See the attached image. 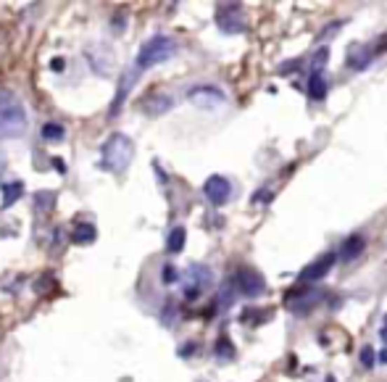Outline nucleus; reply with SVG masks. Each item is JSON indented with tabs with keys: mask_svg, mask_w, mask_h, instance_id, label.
I'll list each match as a JSON object with an SVG mask.
<instances>
[{
	"mask_svg": "<svg viewBox=\"0 0 387 382\" xmlns=\"http://www.w3.org/2000/svg\"><path fill=\"white\" fill-rule=\"evenodd\" d=\"M364 248H366L364 238H361V235H351V238H345L343 240V248H340V256H337V259L343 264H351L364 253Z\"/></svg>",
	"mask_w": 387,
	"mask_h": 382,
	"instance_id": "12",
	"label": "nucleus"
},
{
	"mask_svg": "<svg viewBox=\"0 0 387 382\" xmlns=\"http://www.w3.org/2000/svg\"><path fill=\"white\" fill-rule=\"evenodd\" d=\"M214 285V272L203 264H190L182 274V290L187 301H195Z\"/></svg>",
	"mask_w": 387,
	"mask_h": 382,
	"instance_id": "4",
	"label": "nucleus"
},
{
	"mask_svg": "<svg viewBox=\"0 0 387 382\" xmlns=\"http://www.w3.org/2000/svg\"><path fill=\"white\" fill-rule=\"evenodd\" d=\"M50 66H53L55 71H58V69H64V61H61V58H53V61H50Z\"/></svg>",
	"mask_w": 387,
	"mask_h": 382,
	"instance_id": "24",
	"label": "nucleus"
},
{
	"mask_svg": "<svg viewBox=\"0 0 387 382\" xmlns=\"http://www.w3.org/2000/svg\"><path fill=\"white\" fill-rule=\"evenodd\" d=\"M232 282L237 285V293H243L245 298H256V295H261L266 290L264 274L258 272V269H253V266H237Z\"/></svg>",
	"mask_w": 387,
	"mask_h": 382,
	"instance_id": "5",
	"label": "nucleus"
},
{
	"mask_svg": "<svg viewBox=\"0 0 387 382\" xmlns=\"http://www.w3.org/2000/svg\"><path fill=\"white\" fill-rule=\"evenodd\" d=\"M132 158H135V142H132V137L121 135V132H114V135L103 142V148H100V164L97 166H100L103 172L121 175V172H127L129 169Z\"/></svg>",
	"mask_w": 387,
	"mask_h": 382,
	"instance_id": "2",
	"label": "nucleus"
},
{
	"mask_svg": "<svg viewBox=\"0 0 387 382\" xmlns=\"http://www.w3.org/2000/svg\"><path fill=\"white\" fill-rule=\"evenodd\" d=\"M174 109V98L166 95V93H151L140 100V111L148 114V116H163L166 111Z\"/></svg>",
	"mask_w": 387,
	"mask_h": 382,
	"instance_id": "10",
	"label": "nucleus"
},
{
	"mask_svg": "<svg viewBox=\"0 0 387 382\" xmlns=\"http://www.w3.org/2000/svg\"><path fill=\"white\" fill-rule=\"evenodd\" d=\"M135 82H137V69H127V71L121 74V79H118L116 98H114V103H111V119H116L118 116V111H121V106H124L129 90L135 88Z\"/></svg>",
	"mask_w": 387,
	"mask_h": 382,
	"instance_id": "11",
	"label": "nucleus"
},
{
	"mask_svg": "<svg viewBox=\"0 0 387 382\" xmlns=\"http://www.w3.org/2000/svg\"><path fill=\"white\" fill-rule=\"evenodd\" d=\"M203 193H205V198L214 203V206H224L226 200H229V196H232V185H229V179H226V177L211 175L208 179H205Z\"/></svg>",
	"mask_w": 387,
	"mask_h": 382,
	"instance_id": "8",
	"label": "nucleus"
},
{
	"mask_svg": "<svg viewBox=\"0 0 387 382\" xmlns=\"http://www.w3.org/2000/svg\"><path fill=\"white\" fill-rule=\"evenodd\" d=\"M177 53V43H174L169 34H153L148 37L145 43L140 45V53H137V61H135V69L137 71H145V69H153V66L163 64V61H169L174 58Z\"/></svg>",
	"mask_w": 387,
	"mask_h": 382,
	"instance_id": "3",
	"label": "nucleus"
},
{
	"mask_svg": "<svg viewBox=\"0 0 387 382\" xmlns=\"http://www.w3.org/2000/svg\"><path fill=\"white\" fill-rule=\"evenodd\" d=\"M219 359H232L235 356V348H232V340L229 338H219L216 343V350H214Z\"/></svg>",
	"mask_w": 387,
	"mask_h": 382,
	"instance_id": "20",
	"label": "nucleus"
},
{
	"mask_svg": "<svg viewBox=\"0 0 387 382\" xmlns=\"http://www.w3.org/2000/svg\"><path fill=\"white\" fill-rule=\"evenodd\" d=\"M187 100H190L193 106H198V109L211 111V109L224 106L226 95L219 88H214V85H201V88H193L187 93Z\"/></svg>",
	"mask_w": 387,
	"mask_h": 382,
	"instance_id": "7",
	"label": "nucleus"
},
{
	"mask_svg": "<svg viewBox=\"0 0 387 382\" xmlns=\"http://www.w3.org/2000/svg\"><path fill=\"white\" fill-rule=\"evenodd\" d=\"M382 361H385V364H387V350H385V353H382Z\"/></svg>",
	"mask_w": 387,
	"mask_h": 382,
	"instance_id": "27",
	"label": "nucleus"
},
{
	"mask_svg": "<svg viewBox=\"0 0 387 382\" xmlns=\"http://www.w3.org/2000/svg\"><path fill=\"white\" fill-rule=\"evenodd\" d=\"M379 335H382V340L387 343V319H385V325H382V332H379Z\"/></svg>",
	"mask_w": 387,
	"mask_h": 382,
	"instance_id": "26",
	"label": "nucleus"
},
{
	"mask_svg": "<svg viewBox=\"0 0 387 382\" xmlns=\"http://www.w3.org/2000/svg\"><path fill=\"white\" fill-rule=\"evenodd\" d=\"M308 95L313 100H322L327 95V76H324V71H316V69L311 71V76H308Z\"/></svg>",
	"mask_w": 387,
	"mask_h": 382,
	"instance_id": "15",
	"label": "nucleus"
},
{
	"mask_svg": "<svg viewBox=\"0 0 387 382\" xmlns=\"http://www.w3.org/2000/svg\"><path fill=\"white\" fill-rule=\"evenodd\" d=\"M216 27L226 34L245 32V27H247L245 11H243L240 6H219V8H216Z\"/></svg>",
	"mask_w": 387,
	"mask_h": 382,
	"instance_id": "6",
	"label": "nucleus"
},
{
	"mask_svg": "<svg viewBox=\"0 0 387 382\" xmlns=\"http://www.w3.org/2000/svg\"><path fill=\"white\" fill-rule=\"evenodd\" d=\"M27 109L24 100L11 93V90H0V140H16L27 132Z\"/></svg>",
	"mask_w": 387,
	"mask_h": 382,
	"instance_id": "1",
	"label": "nucleus"
},
{
	"mask_svg": "<svg viewBox=\"0 0 387 382\" xmlns=\"http://www.w3.org/2000/svg\"><path fill=\"white\" fill-rule=\"evenodd\" d=\"M95 238H97V229L90 221H79L74 227L72 243H76V245H90V243H95Z\"/></svg>",
	"mask_w": 387,
	"mask_h": 382,
	"instance_id": "14",
	"label": "nucleus"
},
{
	"mask_svg": "<svg viewBox=\"0 0 387 382\" xmlns=\"http://www.w3.org/2000/svg\"><path fill=\"white\" fill-rule=\"evenodd\" d=\"M161 277H163V282H166V285H172L174 280H177V269H174L172 264H169V266H166V269H163V274H161Z\"/></svg>",
	"mask_w": 387,
	"mask_h": 382,
	"instance_id": "23",
	"label": "nucleus"
},
{
	"mask_svg": "<svg viewBox=\"0 0 387 382\" xmlns=\"http://www.w3.org/2000/svg\"><path fill=\"white\" fill-rule=\"evenodd\" d=\"M0 190H3V208H11L19 198L24 196V182L22 179H13V182H0Z\"/></svg>",
	"mask_w": 387,
	"mask_h": 382,
	"instance_id": "13",
	"label": "nucleus"
},
{
	"mask_svg": "<svg viewBox=\"0 0 387 382\" xmlns=\"http://www.w3.org/2000/svg\"><path fill=\"white\" fill-rule=\"evenodd\" d=\"M327 61H330V50H327V48H322V50L316 53V58H313V66H316V71H324L322 66L327 64Z\"/></svg>",
	"mask_w": 387,
	"mask_h": 382,
	"instance_id": "22",
	"label": "nucleus"
},
{
	"mask_svg": "<svg viewBox=\"0 0 387 382\" xmlns=\"http://www.w3.org/2000/svg\"><path fill=\"white\" fill-rule=\"evenodd\" d=\"M334 261H337L334 253H324V256H319L316 261H311L301 272V282H319V280H324L327 274L332 272Z\"/></svg>",
	"mask_w": 387,
	"mask_h": 382,
	"instance_id": "9",
	"label": "nucleus"
},
{
	"mask_svg": "<svg viewBox=\"0 0 387 382\" xmlns=\"http://www.w3.org/2000/svg\"><path fill=\"white\" fill-rule=\"evenodd\" d=\"M40 135H43L45 142H61L66 137V130L61 127V124H58V121H48Z\"/></svg>",
	"mask_w": 387,
	"mask_h": 382,
	"instance_id": "18",
	"label": "nucleus"
},
{
	"mask_svg": "<svg viewBox=\"0 0 387 382\" xmlns=\"http://www.w3.org/2000/svg\"><path fill=\"white\" fill-rule=\"evenodd\" d=\"M0 169H3V164H0Z\"/></svg>",
	"mask_w": 387,
	"mask_h": 382,
	"instance_id": "28",
	"label": "nucleus"
},
{
	"mask_svg": "<svg viewBox=\"0 0 387 382\" xmlns=\"http://www.w3.org/2000/svg\"><path fill=\"white\" fill-rule=\"evenodd\" d=\"M184 243H187V232H184V227H174L172 232H169V238H166V251L182 253Z\"/></svg>",
	"mask_w": 387,
	"mask_h": 382,
	"instance_id": "17",
	"label": "nucleus"
},
{
	"mask_svg": "<svg viewBox=\"0 0 387 382\" xmlns=\"http://www.w3.org/2000/svg\"><path fill=\"white\" fill-rule=\"evenodd\" d=\"M235 298H237V285L232 282V280L222 282L219 293H216V303H219V308H229V306L235 303Z\"/></svg>",
	"mask_w": 387,
	"mask_h": 382,
	"instance_id": "16",
	"label": "nucleus"
},
{
	"mask_svg": "<svg viewBox=\"0 0 387 382\" xmlns=\"http://www.w3.org/2000/svg\"><path fill=\"white\" fill-rule=\"evenodd\" d=\"M361 364H364V369H374V348L364 346V350H361Z\"/></svg>",
	"mask_w": 387,
	"mask_h": 382,
	"instance_id": "21",
	"label": "nucleus"
},
{
	"mask_svg": "<svg viewBox=\"0 0 387 382\" xmlns=\"http://www.w3.org/2000/svg\"><path fill=\"white\" fill-rule=\"evenodd\" d=\"M53 166L58 169V172H66V164L64 161H58V158H53Z\"/></svg>",
	"mask_w": 387,
	"mask_h": 382,
	"instance_id": "25",
	"label": "nucleus"
},
{
	"mask_svg": "<svg viewBox=\"0 0 387 382\" xmlns=\"http://www.w3.org/2000/svg\"><path fill=\"white\" fill-rule=\"evenodd\" d=\"M53 198H55V193H50V190H43V193H37V196H34V208H37V211H50V208H53Z\"/></svg>",
	"mask_w": 387,
	"mask_h": 382,
	"instance_id": "19",
	"label": "nucleus"
}]
</instances>
